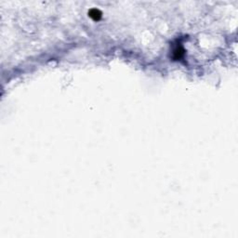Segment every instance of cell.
<instances>
[{"label": "cell", "instance_id": "cell-1", "mask_svg": "<svg viewBox=\"0 0 238 238\" xmlns=\"http://www.w3.org/2000/svg\"><path fill=\"white\" fill-rule=\"evenodd\" d=\"M89 17L92 18L94 21H98V20H100L101 17V12L99 11V9H96V8L91 9V11L89 12Z\"/></svg>", "mask_w": 238, "mask_h": 238}]
</instances>
